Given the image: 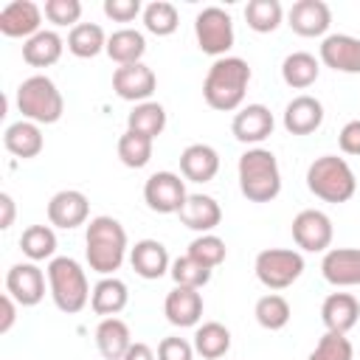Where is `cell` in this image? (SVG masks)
Returning <instances> with one entry per match:
<instances>
[{
    "label": "cell",
    "mask_w": 360,
    "mask_h": 360,
    "mask_svg": "<svg viewBox=\"0 0 360 360\" xmlns=\"http://www.w3.org/2000/svg\"><path fill=\"white\" fill-rule=\"evenodd\" d=\"M248 84H250V65L242 56H222L205 73L202 98L211 110L233 112L242 107Z\"/></svg>",
    "instance_id": "6da1fadb"
},
{
    "label": "cell",
    "mask_w": 360,
    "mask_h": 360,
    "mask_svg": "<svg viewBox=\"0 0 360 360\" xmlns=\"http://www.w3.org/2000/svg\"><path fill=\"white\" fill-rule=\"evenodd\" d=\"M84 256L90 270L101 273V276H112L127 256V231L115 217H93L84 233Z\"/></svg>",
    "instance_id": "7a4b0ae2"
},
{
    "label": "cell",
    "mask_w": 360,
    "mask_h": 360,
    "mask_svg": "<svg viewBox=\"0 0 360 360\" xmlns=\"http://www.w3.org/2000/svg\"><path fill=\"white\" fill-rule=\"evenodd\" d=\"M239 188L250 202H270L281 191V172L278 160L270 149L253 146L239 158Z\"/></svg>",
    "instance_id": "3957f363"
},
{
    "label": "cell",
    "mask_w": 360,
    "mask_h": 360,
    "mask_svg": "<svg viewBox=\"0 0 360 360\" xmlns=\"http://www.w3.org/2000/svg\"><path fill=\"white\" fill-rule=\"evenodd\" d=\"M48 287H51V298L53 304L68 312V315H76L87 307L90 301V284H87V276L82 270V264L70 256H53L48 262Z\"/></svg>",
    "instance_id": "277c9868"
},
{
    "label": "cell",
    "mask_w": 360,
    "mask_h": 360,
    "mask_svg": "<svg viewBox=\"0 0 360 360\" xmlns=\"http://www.w3.org/2000/svg\"><path fill=\"white\" fill-rule=\"evenodd\" d=\"M307 188L323 202H346L357 191V177L343 158L321 155L307 169Z\"/></svg>",
    "instance_id": "5b68a950"
},
{
    "label": "cell",
    "mask_w": 360,
    "mask_h": 360,
    "mask_svg": "<svg viewBox=\"0 0 360 360\" xmlns=\"http://www.w3.org/2000/svg\"><path fill=\"white\" fill-rule=\"evenodd\" d=\"M17 110L22 112L25 121L56 124L65 112V98H62L59 87L53 84V79L37 73V76H28L17 87Z\"/></svg>",
    "instance_id": "8992f818"
},
{
    "label": "cell",
    "mask_w": 360,
    "mask_h": 360,
    "mask_svg": "<svg viewBox=\"0 0 360 360\" xmlns=\"http://www.w3.org/2000/svg\"><path fill=\"white\" fill-rule=\"evenodd\" d=\"M256 278L267 290H287L304 273V256L292 248H267L253 262Z\"/></svg>",
    "instance_id": "52a82bcc"
},
{
    "label": "cell",
    "mask_w": 360,
    "mask_h": 360,
    "mask_svg": "<svg viewBox=\"0 0 360 360\" xmlns=\"http://www.w3.org/2000/svg\"><path fill=\"white\" fill-rule=\"evenodd\" d=\"M194 34H197V45L202 53L222 59L231 48H233V20L225 8L219 6H208L197 14L194 20Z\"/></svg>",
    "instance_id": "ba28073f"
},
{
    "label": "cell",
    "mask_w": 360,
    "mask_h": 360,
    "mask_svg": "<svg viewBox=\"0 0 360 360\" xmlns=\"http://www.w3.org/2000/svg\"><path fill=\"white\" fill-rule=\"evenodd\" d=\"M186 197V180L174 172H155L143 183V200L155 214H180Z\"/></svg>",
    "instance_id": "9c48e42d"
},
{
    "label": "cell",
    "mask_w": 360,
    "mask_h": 360,
    "mask_svg": "<svg viewBox=\"0 0 360 360\" xmlns=\"http://www.w3.org/2000/svg\"><path fill=\"white\" fill-rule=\"evenodd\" d=\"M332 219L318 208H304L292 219V242L307 253H323L332 245Z\"/></svg>",
    "instance_id": "30bf717a"
},
{
    "label": "cell",
    "mask_w": 360,
    "mask_h": 360,
    "mask_svg": "<svg viewBox=\"0 0 360 360\" xmlns=\"http://www.w3.org/2000/svg\"><path fill=\"white\" fill-rule=\"evenodd\" d=\"M155 87H158V76H155V70H152L149 65H143V62H138V65H121V68H115V73H112V90H115V96L124 98V101L143 104V101L152 98Z\"/></svg>",
    "instance_id": "8fae6325"
},
{
    "label": "cell",
    "mask_w": 360,
    "mask_h": 360,
    "mask_svg": "<svg viewBox=\"0 0 360 360\" xmlns=\"http://www.w3.org/2000/svg\"><path fill=\"white\" fill-rule=\"evenodd\" d=\"M6 292L20 307H37L45 298V273L37 262H20L6 273Z\"/></svg>",
    "instance_id": "7c38bea8"
},
{
    "label": "cell",
    "mask_w": 360,
    "mask_h": 360,
    "mask_svg": "<svg viewBox=\"0 0 360 360\" xmlns=\"http://www.w3.org/2000/svg\"><path fill=\"white\" fill-rule=\"evenodd\" d=\"M87 217H90V202L76 188H62L48 200V222L56 228H65V231L79 228L87 222Z\"/></svg>",
    "instance_id": "4fadbf2b"
},
{
    "label": "cell",
    "mask_w": 360,
    "mask_h": 360,
    "mask_svg": "<svg viewBox=\"0 0 360 360\" xmlns=\"http://www.w3.org/2000/svg\"><path fill=\"white\" fill-rule=\"evenodd\" d=\"M321 273L332 287H360V248H332L323 253Z\"/></svg>",
    "instance_id": "5bb4252c"
},
{
    "label": "cell",
    "mask_w": 360,
    "mask_h": 360,
    "mask_svg": "<svg viewBox=\"0 0 360 360\" xmlns=\"http://www.w3.org/2000/svg\"><path fill=\"white\" fill-rule=\"evenodd\" d=\"M39 25H42V8L31 0H14L0 11V34L3 37L31 39L34 34L42 31Z\"/></svg>",
    "instance_id": "9a60e30c"
},
{
    "label": "cell",
    "mask_w": 360,
    "mask_h": 360,
    "mask_svg": "<svg viewBox=\"0 0 360 360\" xmlns=\"http://www.w3.org/2000/svg\"><path fill=\"white\" fill-rule=\"evenodd\" d=\"M287 25L298 37H323L332 25V11L323 0H298L287 11Z\"/></svg>",
    "instance_id": "2e32d148"
},
{
    "label": "cell",
    "mask_w": 360,
    "mask_h": 360,
    "mask_svg": "<svg viewBox=\"0 0 360 360\" xmlns=\"http://www.w3.org/2000/svg\"><path fill=\"white\" fill-rule=\"evenodd\" d=\"M321 62L338 73H360V39L352 34H329L321 42Z\"/></svg>",
    "instance_id": "e0dca14e"
},
{
    "label": "cell",
    "mask_w": 360,
    "mask_h": 360,
    "mask_svg": "<svg viewBox=\"0 0 360 360\" xmlns=\"http://www.w3.org/2000/svg\"><path fill=\"white\" fill-rule=\"evenodd\" d=\"M273 127H276L273 112L264 104H248L231 121V132L242 143H262L273 132Z\"/></svg>",
    "instance_id": "ac0fdd59"
},
{
    "label": "cell",
    "mask_w": 360,
    "mask_h": 360,
    "mask_svg": "<svg viewBox=\"0 0 360 360\" xmlns=\"http://www.w3.org/2000/svg\"><path fill=\"white\" fill-rule=\"evenodd\" d=\"M129 264L146 281H155V278H160V276H166L172 270L169 250L158 239H141V242H135V248L129 250Z\"/></svg>",
    "instance_id": "d6986e66"
},
{
    "label": "cell",
    "mask_w": 360,
    "mask_h": 360,
    "mask_svg": "<svg viewBox=\"0 0 360 360\" xmlns=\"http://www.w3.org/2000/svg\"><path fill=\"white\" fill-rule=\"evenodd\" d=\"M357 318H360V301L352 292H332L321 304V321L326 332L346 335L349 329H354Z\"/></svg>",
    "instance_id": "ffe728a7"
},
{
    "label": "cell",
    "mask_w": 360,
    "mask_h": 360,
    "mask_svg": "<svg viewBox=\"0 0 360 360\" xmlns=\"http://www.w3.org/2000/svg\"><path fill=\"white\" fill-rule=\"evenodd\" d=\"M166 321L174 326H197L202 318V295L194 287H174L163 301Z\"/></svg>",
    "instance_id": "44dd1931"
},
{
    "label": "cell",
    "mask_w": 360,
    "mask_h": 360,
    "mask_svg": "<svg viewBox=\"0 0 360 360\" xmlns=\"http://www.w3.org/2000/svg\"><path fill=\"white\" fill-rule=\"evenodd\" d=\"M323 124V104L315 96H295L284 107V129L290 135H309Z\"/></svg>",
    "instance_id": "7402d4cb"
},
{
    "label": "cell",
    "mask_w": 360,
    "mask_h": 360,
    "mask_svg": "<svg viewBox=\"0 0 360 360\" xmlns=\"http://www.w3.org/2000/svg\"><path fill=\"white\" fill-rule=\"evenodd\" d=\"M219 172V155L208 143H188L180 152V174L191 183H208Z\"/></svg>",
    "instance_id": "603a6c76"
},
{
    "label": "cell",
    "mask_w": 360,
    "mask_h": 360,
    "mask_svg": "<svg viewBox=\"0 0 360 360\" xmlns=\"http://www.w3.org/2000/svg\"><path fill=\"white\" fill-rule=\"evenodd\" d=\"M180 222L197 233H211L219 222H222V208L214 197L208 194H188L186 205L180 208Z\"/></svg>",
    "instance_id": "cb8c5ba5"
},
{
    "label": "cell",
    "mask_w": 360,
    "mask_h": 360,
    "mask_svg": "<svg viewBox=\"0 0 360 360\" xmlns=\"http://www.w3.org/2000/svg\"><path fill=\"white\" fill-rule=\"evenodd\" d=\"M3 146H6L11 155L22 158V160L37 158V155L42 152V146H45L39 124L25 121V118H22V121L8 124V127H6V132H3Z\"/></svg>",
    "instance_id": "d4e9b609"
},
{
    "label": "cell",
    "mask_w": 360,
    "mask_h": 360,
    "mask_svg": "<svg viewBox=\"0 0 360 360\" xmlns=\"http://www.w3.org/2000/svg\"><path fill=\"white\" fill-rule=\"evenodd\" d=\"M127 301H129V290H127V284H124L121 278H115V276H104V278L93 287V292H90V307H93V312H96V315H104V318H115V315L127 307Z\"/></svg>",
    "instance_id": "484cf974"
},
{
    "label": "cell",
    "mask_w": 360,
    "mask_h": 360,
    "mask_svg": "<svg viewBox=\"0 0 360 360\" xmlns=\"http://www.w3.org/2000/svg\"><path fill=\"white\" fill-rule=\"evenodd\" d=\"M96 346L104 360H121L132 346L129 326L121 318H101V323L96 326Z\"/></svg>",
    "instance_id": "4316f807"
},
{
    "label": "cell",
    "mask_w": 360,
    "mask_h": 360,
    "mask_svg": "<svg viewBox=\"0 0 360 360\" xmlns=\"http://www.w3.org/2000/svg\"><path fill=\"white\" fill-rule=\"evenodd\" d=\"M318 73H321V62L307 53V51H295V53H287L284 62H281V79L287 87L292 90H307L318 82Z\"/></svg>",
    "instance_id": "83f0119b"
},
{
    "label": "cell",
    "mask_w": 360,
    "mask_h": 360,
    "mask_svg": "<svg viewBox=\"0 0 360 360\" xmlns=\"http://www.w3.org/2000/svg\"><path fill=\"white\" fill-rule=\"evenodd\" d=\"M146 53V39L135 28H118L107 37V56L121 65H138Z\"/></svg>",
    "instance_id": "f1b7e54d"
},
{
    "label": "cell",
    "mask_w": 360,
    "mask_h": 360,
    "mask_svg": "<svg viewBox=\"0 0 360 360\" xmlns=\"http://www.w3.org/2000/svg\"><path fill=\"white\" fill-rule=\"evenodd\" d=\"M62 37L56 31H39L34 34L31 39L22 42V59L31 65V68H48V65H56L59 56H62Z\"/></svg>",
    "instance_id": "f546056e"
},
{
    "label": "cell",
    "mask_w": 360,
    "mask_h": 360,
    "mask_svg": "<svg viewBox=\"0 0 360 360\" xmlns=\"http://www.w3.org/2000/svg\"><path fill=\"white\" fill-rule=\"evenodd\" d=\"M68 51L79 59H93L98 56L101 51H107V37H104V28L96 25V22H79L70 28L68 34Z\"/></svg>",
    "instance_id": "4dcf8cb0"
},
{
    "label": "cell",
    "mask_w": 360,
    "mask_h": 360,
    "mask_svg": "<svg viewBox=\"0 0 360 360\" xmlns=\"http://www.w3.org/2000/svg\"><path fill=\"white\" fill-rule=\"evenodd\" d=\"M231 349V332L219 321H205L194 332V352L202 354L205 360H219Z\"/></svg>",
    "instance_id": "1f68e13d"
},
{
    "label": "cell",
    "mask_w": 360,
    "mask_h": 360,
    "mask_svg": "<svg viewBox=\"0 0 360 360\" xmlns=\"http://www.w3.org/2000/svg\"><path fill=\"white\" fill-rule=\"evenodd\" d=\"M127 129H132V132L146 135V138L155 141L166 129V110H163V104H158V101L135 104L132 112L127 115Z\"/></svg>",
    "instance_id": "d6a6232c"
},
{
    "label": "cell",
    "mask_w": 360,
    "mask_h": 360,
    "mask_svg": "<svg viewBox=\"0 0 360 360\" xmlns=\"http://www.w3.org/2000/svg\"><path fill=\"white\" fill-rule=\"evenodd\" d=\"M20 250L31 259V262H45L53 259L56 253V233L51 225H28L20 236Z\"/></svg>",
    "instance_id": "836d02e7"
},
{
    "label": "cell",
    "mask_w": 360,
    "mask_h": 360,
    "mask_svg": "<svg viewBox=\"0 0 360 360\" xmlns=\"http://www.w3.org/2000/svg\"><path fill=\"white\" fill-rule=\"evenodd\" d=\"M245 20H248V28H253L256 34H270L281 25L284 8L278 0H250L245 6Z\"/></svg>",
    "instance_id": "e575fe53"
},
{
    "label": "cell",
    "mask_w": 360,
    "mask_h": 360,
    "mask_svg": "<svg viewBox=\"0 0 360 360\" xmlns=\"http://www.w3.org/2000/svg\"><path fill=\"white\" fill-rule=\"evenodd\" d=\"M180 25L177 8L169 0H152L149 6H143V28L155 37H169L174 34Z\"/></svg>",
    "instance_id": "d590c367"
},
{
    "label": "cell",
    "mask_w": 360,
    "mask_h": 360,
    "mask_svg": "<svg viewBox=\"0 0 360 360\" xmlns=\"http://www.w3.org/2000/svg\"><path fill=\"white\" fill-rule=\"evenodd\" d=\"M253 315H256L259 326L276 332V329H284V326H287V321H290L292 312H290V304H287L284 295H278V292H267V295H262V298L256 301Z\"/></svg>",
    "instance_id": "8d00e7d4"
},
{
    "label": "cell",
    "mask_w": 360,
    "mask_h": 360,
    "mask_svg": "<svg viewBox=\"0 0 360 360\" xmlns=\"http://www.w3.org/2000/svg\"><path fill=\"white\" fill-rule=\"evenodd\" d=\"M118 158L127 169H143L152 160V138L127 129L118 138Z\"/></svg>",
    "instance_id": "74e56055"
},
{
    "label": "cell",
    "mask_w": 360,
    "mask_h": 360,
    "mask_svg": "<svg viewBox=\"0 0 360 360\" xmlns=\"http://www.w3.org/2000/svg\"><path fill=\"white\" fill-rule=\"evenodd\" d=\"M169 273H172V278H174L177 287H194V290H200V287H205L211 281V267L200 264L188 253L186 256H177L172 262V270Z\"/></svg>",
    "instance_id": "f35d334b"
},
{
    "label": "cell",
    "mask_w": 360,
    "mask_h": 360,
    "mask_svg": "<svg viewBox=\"0 0 360 360\" xmlns=\"http://www.w3.org/2000/svg\"><path fill=\"white\" fill-rule=\"evenodd\" d=\"M188 256L191 259H197L200 264H205V267H219L222 262H225V256H228V248H225V242L217 236V233H200L197 239H191V245H188Z\"/></svg>",
    "instance_id": "ab89813d"
},
{
    "label": "cell",
    "mask_w": 360,
    "mask_h": 360,
    "mask_svg": "<svg viewBox=\"0 0 360 360\" xmlns=\"http://www.w3.org/2000/svg\"><path fill=\"white\" fill-rule=\"evenodd\" d=\"M354 357V349H352V340L346 335H338V332H326L318 346L312 349V354L307 360H352Z\"/></svg>",
    "instance_id": "60d3db41"
},
{
    "label": "cell",
    "mask_w": 360,
    "mask_h": 360,
    "mask_svg": "<svg viewBox=\"0 0 360 360\" xmlns=\"http://www.w3.org/2000/svg\"><path fill=\"white\" fill-rule=\"evenodd\" d=\"M42 14L48 17V22L53 25H79L82 17V3L79 0H45Z\"/></svg>",
    "instance_id": "b9f144b4"
},
{
    "label": "cell",
    "mask_w": 360,
    "mask_h": 360,
    "mask_svg": "<svg viewBox=\"0 0 360 360\" xmlns=\"http://www.w3.org/2000/svg\"><path fill=\"white\" fill-rule=\"evenodd\" d=\"M104 14L112 22H132L138 14H143L141 0H104Z\"/></svg>",
    "instance_id": "7bdbcfd3"
},
{
    "label": "cell",
    "mask_w": 360,
    "mask_h": 360,
    "mask_svg": "<svg viewBox=\"0 0 360 360\" xmlns=\"http://www.w3.org/2000/svg\"><path fill=\"white\" fill-rule=\"evenodd\" d=\"M194 346L183 338H163L158 343V360H191Z\"/></svg>",
    "instance_id": "ee69618b"
},
{
    "label": "cell",
    "mask_w": 360,
    "mask_h": 360,
    "mask_svg": "<svg viewBox=\"0 0 360 360\" xmlns=\"http://www.w3.org/2000/svg\"><path fill=\"white\" fill-rule=\"evenodd\" d=\"M338 143L346 155H360V118L343 124V129L338 135Z\"/></svg>",
    "instance_id": "f6af8a7d"
},
{
    "label": "cell",
    "mask_w": 360,
    "mask_h": 360,
    "mask_svg": "<svg viewBox=\"0 0 360 360\" xmlns=\"http://www.w3.org/2000/svg\"><path fill=\"white\" fill-rule=\"evenodd\" d=\"M14 304H17V301H14L8 292L0 298V312H3V315H0V335H6V332L14 326V318H17V307H14Z\"/></svg>",
    "instance_id": "bcb514c9"
},
{
    "label": "cell",
    "mask_w": 360,
    "mask_h": 360,
    "mask_svg": "<svg viewBox=\"0 0 360 360\" xmlns=\"http://www.w3.org/2000/svg\"><path fill=\"white\" fill-rule=\"evenodd\" d=\"M0 208H3V217H0V228L3 231H8L11 225H14V200H11V194H0Z\"/></svg>",
    "instance_id": "7dc6e473"
},
{
    "label": "cell",
    "mask_w": 360,
    "mask_h": 360,
    "mask_svg": "<svg viewBox=\"0 0 360 360\" xmlns=\"http://www.w3.org/2000/svg\"><path fill=\"white\" fill-rule=\"evenodd\" d=\"M121 360H155V352H152V346L135 340V343L127 349V354H124Z\"/></svg>",
    "instance_id": "c3c4849f"
}]
</instances>
